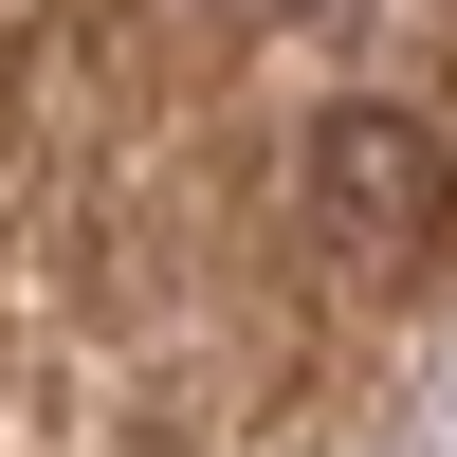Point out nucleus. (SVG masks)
<instances>
[{
	"label": "nucleus",
	"mask_w": 457,
	"mask_h": 457,
	"mask_svg": "<svg viewBox=\"0 0 457 457\" xmlns=\"http://www.w3.org/2000/svg\"><path fill=\"white\" fill-rule=\"evenodd\" d=\"M312 220L366 238V256H421L439 220H457L439 129H421V110H329V129H312Z\"/></svg>",
	"instance_id": "obj_1"
}]
</instances>
